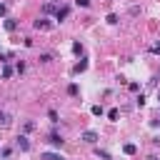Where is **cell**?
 <instances>
[{"label":"cell","instance_id":"1","mask_svg":"<svg viewBox=\"0 0 160 160\" xmlns=\"http://www.w3.org/2000/svg\"><path fill=\"white\" fill-rule=\"evenodd\" d=\"M80 138H82L85 142H90V145H92V142H98V132H95V130H85Z\"/></svg>","mask_w":160,"mask_h":160},{"label":"cell","instance_id":"2","mask_svg":"<svg viewBox=\"0 0 160 160\" xmlns=\"http://www.w3.org/2000/svg\"><path fill=\"white\" fill-rule=\"evenodd\" d=\"M15 145H18L20 150H30V140H28L25 135H18V138H15Z\"/></svg>","mask_w":160,"mask_h":160},{"label":"cell","instance_id":"3","mask_svg":"<svg viewBox=\"0 0 160 160\" xmlns=\"http://www.w3.org/2000/svg\"><path fill=\"white\" fill-rule=\"evenodd\" d=\"M68 12H70V8H58V12H55V18H58V20L62 22V20L68 18Z\"/></svg>","mask_w":160,"mask_h":160},{"label":"cell","instance_id":"4","mask_svg":"<svg viewBox=\"0 0 160 160\" xmlns=\"http://www.w3.org/2000/svg\"><path fill=\"white\" fill-rule=\"evenodd\" d=\"M35 28H38V30H48V28H50V22L40 18V20H35Z\"/></svg>","mask_w":160,"mask_h":160},{"label":"cell","instance_id":"5","mask_svg":"<svg viewBox=\"0 0 160 160\" xmlns=\"http://www.w3.org/2000/svg\"><path fill=\"white\" fill-rule=\"evenodd\" d=\"M48 140H50V145H62V138H60L58 132H52V135H50Z\"/></svg>","mask_w":160,"mask_h":160},{"label":"cell","instance_id":"6","mask_svg":"<svg viewBox=\"0 0 160 160\" xmlns=\"http://www.w3.org/2000/svg\"><path fill=\"white\" fill-rule=\"evenodd\" d=\"M122 150H125L128 155H135V150H138V148H135L132 142H125V145H122Z\"/></svg>","mask_w":160,"mask_h":160},{"label":"cell","instance_id":"7","mask_svg":"<svg viewBox=\"0 0 160 160\" xmlns=\"http://www.w3.org/2000/svg\"><path fill=\"white\" fill-rule=\"evenodd\" d=\"M42 160H65V158H62V155H55V152H45Z\"/></svg>","mask_w":160,"mask_h":160},{"label":"cell","instance_id":"8","mask_svg":"<svg viewBox=\"0 0 160 160\" xmlns=\"http://www.w3.org/2000/svg\"><path fill=\"white\" fill-rule=\"evenodd\" d=\"M15 28H18V22H15L12 18H8V20H5V30H15Z\"/></svg>","mask_w":160,"mask_h":160},{"label":"cell","instance_id":"9","mask_svg":"<svg viewBox=\"0 0 160 160\" xmlns=\"http://www.w3.org/2000/svg\"><path fill=\"white\" fill-rule=\"evenodd\" d=\"M0 125H2V128H8V125H10V118H8L2 110H0Z\"/></svg>","mask_w":160,"mask_h":160},{"label":"cell","instance_id":"10","mask_svg":"<svg viewBox=\"0 0 160 160\" xmlns=\"http://www.w3.org/2000/svg\"><path fill=\"white\" fill-rule=\"evenodd\" d=\"M72 52H75V55H82V45H80V42H72Z\"/></svg>","mask_w":160,"mask_h":160},{"label":"cell","instance_id":"11","mask_svg":"<svg viewBox=\"0 0 160 160\" xmlns=\"http://www.w3.org/2000/svg\"><path fill=\"white\" fill-rule=\"evenodd\" d=\"M10 75H12V68L5 65V68H2V78H10Z\"/></svg>","mask_w":160,"mask_h":160},{"label":"cell","instance_id":"12","mask_svg":"<svg viewBox=\"0 0 160 160\" xmlns=\"http://www.w3.org/2000/svg\"><path fill=\"white\" fill-rule=\"evenodd\" d=\"M75 5H78V8H88V5H90V0H75Z\"/></svg>","mask_w":160,"mask_h":160},{"label":"cell","instance_id":"13","mask_svg":"<svg viewBox=\"0 0 160 160\" xmlns=\"http://www.w3.org/2000/svg\"><path fill=\"white\" fill-rule=\"evenodd\" d=\"M108 22H110V25H115V22H118V15H112V12H110V15H108Z\"/></svg>","mask_w":160,"mask_h":160},{"label":"cell","instance_id":"14","mask_svg":"<svg viewBox=\"0 0 160 160\" xmlns=\"http://www.w3.org/2000/svg\"><path fill=\"white\" fill-rule=\"evenodd\" d=\"M85 68H88V62H78V65H75V72H80V70H85Z\"/></svg>","mask_w":160,"mask_h":160},{"label":"cell","instance_id":"15","mask_svg":"<svg viewBox=\"0 0 160 160\" xmlns=\"http://www.w3.org/2000/svg\"><path fill=\"white\" fill-rule=\"evenodd\" d=\"M92 115H102V108L100 105H92Z\"/></svg>","mask_w":160,"mask_h":160},{"label":"cell","instance_id":"16","mask_svg":"<svg viewBox=\"0 0 160 160\" xmlns=\"http://www.w3.org/2000/svg\"><path fill=\"white\" fill-rule=\"evenodd\" d=\"M5 12H8V5H5V2H0V15H5Z\"/></svg>","mask_w":160,"mask_h":160},{"label":"cell","instance_id":"17","mask_svg":"<svg viewBox=\"0 0 160 160\" xmlns=\"http://www.w3.org/2000/svg\"><path fill=\"white\" fill-rule=\"evenodd\" d=\"M150 50H152V52H160V45H152Z\"/></svg>","mask_w":160,"mask_h":160},{"label":"cell","instance_id":"18","mask_svg":"<svg viewBox=\"0 0 160 160\" xmlns=\"http://www.w3.org/2000/svg\"><path fill=\"white\" fill-rule=\"evenodd\" d=\"M158 100H160V90H158Z\"/></svg>","mask_w":160,"mask_h":160}]
</instances>
